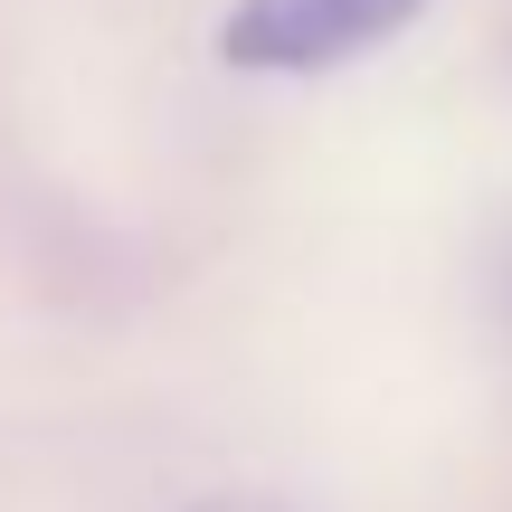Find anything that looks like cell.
I'll use <instances>...</instances> for the list:
<instances>
[{
	"mask_svg": "<svg viewBox=\"0 0 512 512\" xmlns=\"http://www.w3.org/2000/svg\"><path fill=\"white\" fill-rule=\"evenodd\" d=\"M418 10L427 0H238L219 29V57L247 76H323L342 57L399 38Z\"/></svg>",
	"mask_w": 512,
	"mask_h": 512,
	"instance_id": "6da1fadb",
	"label": "cell"
},
{
	"mask_svg": "<svg viewBox=\"0 0 512 512\" xmlns=\"http://www.w3.org/2000/svg\"><path fill=\"white\" fill-rule=\"evenodd\" d=\"M209 512H266V503H209Z\"/></svg>",
	"mask_w": 512,
	"mask_h": 512,
	"instance_id": "7a4b0ae2",
	"label": "cell"
}]
</instances>
